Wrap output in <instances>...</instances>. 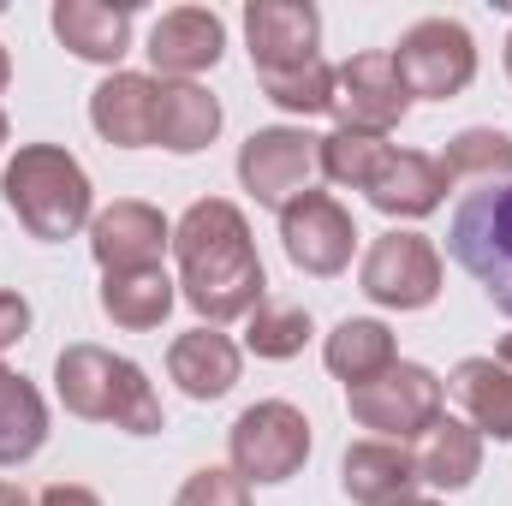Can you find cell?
I'll return each instance as SVG.
<instances>
[{
    "mask_svg": "<svg viewBox=\"0 0 512 506\" xmlns=\"http://www.w3.org/2000/svg\"><path fill=\"white\" fill-rule=\"evenodd\" d=\"M173 256H179V292L185 304L209 322H233L251 316L262 304V256L251 245V221L239 203L227 197H203L185 209V221L173 227Z\"/></svg>",
    "mask_w": 512,
    "mask_h": 506,
    "instance_id": "1",
    "label": "cell"
},
{
    "mask_svg": "<svg viewBox=\"0 0 512 506\" xmlns=\"http://www.w3.org/2000/svg\"><path fill=\"white\" fill-rule=\"evenodd\" d=\"M54 393L84 423H114L126 435H155L161 429V399H155L149 376L131 358H114L90 340H78L54 358Z\"/></svg>",
    "mask_w": 512,
    "mask_h": 506,
    "instance_id": "2",
    "label": "cell"
},
{
    "mask_svg": "<svg viewBox=\"0 0 512 506\" xmlns=\"http://www.w3.org/2000/svg\"><path fill=\"white\" fill-rule=\"evenodd\" d=\"M0 197L6 209L24 221L30 239L42 245H60L72 239L78 227H90V173L78 167V155H66L60 143H24L12 161H6V179H0Z\"/></svg>",
    "mask_w": 512,
    "mask_h": 506,
    "instance_id": "3",
    "label": "cell"
},
{
    "mask_svg": "<svg viewBox=\"0 0 512 506\" xmlns=\"http://www.w3.org/2000/svg\"><path fill=\"white\" fill-rule=\"evenodd\" d=\"M447 251L453 262L489 292L495 310L512 316V179L507 185H483L453 209L447 227Z\"/></svg>",
    "mask_w": 512,
    "mask_h": 506,
    "instance_id": "4",
    "label": "cell"
},
{
    "mask_svg": "<svg viewBox=\"0 0 512 506\" xmlns=\"http://www.w3.org/2000/svg\"><path fill=\"white\" fill-rule=\"evenodd\" d=\"M447 381L423 364H387L376 381L346 387V411L358 417V429H376L382 441H417L435 417H441Z\"/></svg>",
    "mask_w": 512,
    "mask_h": 506,
    "instance_id": "5",
    "label": "cell"
},
{
    "mask_svg": "<svg viewBox=\"0 0 512 506\" xmlns=\"http://www.w3.org/2000/svg\"><path fill=\"white\" fill-rule=\"evenodd\" d=\"M227 447H233V471L245 483H286L310 459V417L286 399H256L239 411Z\"/></svg>",
    "mask_w": 512,
    "mask_h": 506,
    "instance_id": "6",
    "label": "cell"
},
{
    "mask_svg": "<svg viewBox=\"0 0 512 506\" xmlns=\"http://www.w3.org/2000/svg\"><path fill=\"white\" fill-rule=\"evenodd\" d=\"M393 66L405 78L411 96L423 102H453L459 90H471L477 78V42L459 18H417L399 48H393Z\"/></svg>",
    "mask_w": 512,
    "mask_h": 506,
    "instance_id": "7",
    "label": "cell"
},
{
    "mask_svg": "<svg viewBox=\"0 0 512 506\" xmlns=\"http://www.w3.org/2000/svg\"><path fill=\"white\" fill-rule=\"evenodd\" d=\"M316 173H322V137L298 126H262L239 149V185L262 209H286L292 197H304Z\"/></svg>",
    "mask_w": 512,
    "mask_h": 506,
    "instance_id": "8",
    "label": "cell"
},
{
    "mask_svg": "<svg viewBox=\"0 0 512 506\" xmlns=\"http://www.w3.org/2000/svg\"><path fill=\"white\" fill-rule=\"evenodd\" d=\"M358 286L364 298H376L382 310H423L435 304L441 292V256L423 233H382L370 251H364V268H358Z\"/></svg>",
    "mask_w": 512,
    "mask_h": 506,
    "instance_id": "9",
    "label": "cell"
},
{
    "mask_svg": "<svg viewBox=\"0 0 512 506\" xmlns=\"http://www.w3.org/2000/svg\"><path fill=\"white\" fill-rule=\"evenodd\" d=\"M411 108V90L393 66V54H352L346 66H334V120L340 131H370V137H387V131L405 120Z\"/></svg>",
    "mask_w": 512,
    "mask_h": 506,
    "instance_id": "10",
    "label": "cell"
},
{
    "mask_svg": "<svg viewBox=\"0 0 512 506\" xmlns=\"http://www.w3.org/2000/svg\"><path fill=\"white\" fill-rule=\"evenodd\" d=\"M280 245L292 256V268L328 280V274H340V268L352 262L358 227H352V215H346L328 191H304V197H292V203L280 209Z\"/></svg>",
    "mask_w": 512,
    "mask_h": 506,
    "instance_id": "11",
    "label": "cell"
},
{
    "mask_svg": "<svg viewBox=\"0 0 512 506\" xmlns=\"http://www.w3.org/2000/svg\"><path fill=\"white\" fill-rule=\"evenodd\" d=\"M245 36H251V66L256 78H274V72H298L316 54L322 42V12L310 0H251L245 6Z\"/></svg>",
    "mask_w": 512,
    "mask_h": 506,
    "instance_id": "12",
    "label": "cell"
},
{
    "mask_svg": "<svg viewBox=\"0 0 512 506\" xmlns=\"http://www.w3.org/2000/svg\"><path fill=\"white\" fill-rule=\"evenodd\" d=\"M173 245V227L155 203L120 197L90 221V251L102 274H131V268H161V251Z\"/></svg>",
    "mask_w": 512,
    "mask_h": 506,
    "instance_id": "13",
    "label": "cell"
},
{
    "mask_svg": "<svg viewBox=\"0 0 512 506\" xmlns=\"http://www.w3.org/2000/svg\"><path fill=\"white\" fill-rule=\"evenodd\" d=\"M221 48H227V24L209 6H173L149 30V66L167 84H191L197 72H209L221 60Z\"/></svg>",
    "mask_w": 512,
    "mask_h": 506,
    "instance_id": "14",
    "label": "cell"
},
{
    "mask_svg": "<svg viewBox=\"0 0 512 506\" xmlns=\"http://www.w3.org/2000/svg\"><path fill=\"white\" fill-rule=\"evenodd\" d=\"M340 489L352 495V506H399L417 489V465L411 447L399 441H358L340 459Z\"/></svg>",
    "mask_w": 512,
    "mask_h": 506,
    "instance_id": "15",
    "label": "cell"
},
{
    "mask_svg": "<svg viewBox=\"0 0 512 506\" xmlns=\"http://www.w3.org/2000/svg\"><path fill=\"white\" fill-rule=\"evenodd\" d=\"M441 197H447V173H441V161L423 155V149H393L382 161V173L370 179V203H376L382 215H399V221L435 215Z\"/></svg>",
    "mask_w": 512,
    "mask_h": 506,
    "instance_id": "16",
    "label": "cell"
},
{
    "mask_svg": "<svg viewBox=\"0 0 512 506\" xmlns=\"http://www.w3.org/2000/svg\"><path fill=\"white\" fill-rule=\"evenodd\" d=\"M155 96H161L155 78L114 72L90 96V126L102 131L108 143H120V149H143V143H155Z\"/></svg>",
    "mask_w": 512,
    "mask_h": 506,
    "instance_id": "17",
    "label": "cell"
},
{
    "mask_svg": "<svg viewBox=\"0 0 512 506\" xmlns=\"http://www.w3.org/2000/svg\"><path fill=\"white\" fill-rule=\"evenodd\" d=\"M411 465H417V483H429V489H447V495L471 489L477 471H483V435L471 423H459V417H435L417 435Z\"/></svg>",
    "mask_w": 512,
    "mask_h": 506,
    "instance_id": "18",
    "label": "cell"
},
{
    "mask_svg": "<svg viewBox=\"0 0 512 506\" xmlns=\"http://www.w3.org/2000/svg\"><path fill=\"white\" fill-rule=\"evenodd\" d=\"M54 36L96 66H120L131 48V6H102V0H54Z\"/></svg>",
    "mask_w": 512,
    "mask_h": 506,
    "instance_id": "19",
    "label": "cell"
},
{
    "mask_svg": "<svg viewBox=\"0 0 512 506\" xmlns=\"http://www.w3.org/2000/svg\"><path fill=\"white\" fill-rule=\"evenodd\" d=\"M167 376L191 399H221V393L239 387V346L215 328H191L167 346Z\"/></svg>",
    "mask_w": 512,
    "mask_h": 506,
    "instance_id": "20",
    "label": "cell"
},
{
    "mask_svg": "<svg viewBox=\"0 0 512 506\" xmlns=\"http://www.w3.org/2000/svg\"><path fill=\"white\" fill-rule=\"evenodd\" d=\"M221 131V102L203 84H161L155 96V143L173 155H197L209 149Z\"/></svg>",
    "mask_w": 512,
    "mask_h": 506,
    "instance_id": "21",
    "label": "cell"
},
{
    "mask_svg": "<svg viewBox=\"0 0 512 506\" xmlns=\"http://www.w3.org/2000/svg\"><path fill=\"white\" fill-rule=\"evenodd\" d=\"M447 387H453V399L465 405V417H471L477 435L512 441V370L507 364H495V358H465Z\"/></svg>",
    "mask_w": 512,
    "mask_h": 506,
    "instance_id": "22",
    "label": "cell"
},
{
    "mask_svg": "<svg viewBox=\"0 0 512 506\" xmlns=\"http://www.w3.org/2000/svg\"><path fill=\"white\" fill-rule=\"evenodd\" d=\"M173 280L161 268H131V274H102V316L126 334H149L173 310Z\"/></svg>",
    "mask_w": 512,
    "mask_h": 506,
    "instance_id": "23",
    "label": "cell"
},
{
    "mask_svg": "<svg viewBox=\"0 0 512 506\" xmlns=\"http://www.w3.org/2000/svg\"><path fill=\"white\" fill-rule=\"evenodd\" d=\"M322 358H328V370L346 381V387H358V381H376L387 364H399L387 322H370V316H346V322L328 334Z\"/></svg>",
    "mask_w": 512,
    "mask_h": 506,
    "instance_id": "24",
    "label": "cell"
},
{
    "mask_svg": "<svg viewBox=\"0 0 512 506\" xmlns=\"http://www.w3.org/2000/svg\"><path fill=\"white\" fill-rule=\"evenodd\" d=\"M48 441V405L18 370L0 364V465H24Z\"/></svg>",
    "mask_w": 512,
    "mask_h": 506,
    "instance_id": "25",
    "label": "cell"
},
{
    "mask_svg": "<svg viewBox=\"0 0 512 506\" xmlns=\"http://www.w3.org/2000/svg\"><path fill=\"white\" fill-rule=\"evenodd\" d=\"M447 185L453 179H477V185H507L512 179V137L495 126H471L459 137H447V149L435 155Z\"/></svg>",
    "mask_w": 512,
    "mask_h": 506,
    "instance_id": "26",
    "label": "cell"
},
{
    "mask_svg": "<svg viewBox=\"0 0 512 506\" xmlns=\"http://www.w3.org/2000/svg\"><path fill=\"white\" fill-rule=\"evenodd\" d=\"M304 340H310V310H304V304H274V298H262V304L251 310L245 346H251L256 358L286 364V358L304 352Z\"/></svg>",
    "mask_w": 512,
    "mask_h": 506,
    "instance_id": "27",
    "label": "cell"
},
{
    "mask_svg": "<svg viewBox=\"0 0 512 506\" xmlns=\"http://www.w3.org/2000/svg\"><path fill=\"white\" fill-rule=\"evenodd\" d=\"M387 155H393V143L370 137V131H334V137H322V173L334 185H352V191H370V179L382 173Z\"/></svg>",
    "mask_w": 512,
    "mask_h": 506,
    "instance_id": "28",
    "label": "cell"
},
{
    "mask_svg": "<svg viewBox=\"0 0 512 506\" xmlns=\"http://www.w3.org/2000/svg\"><path fill=\"white\" fill-rule=\"evenodd\" d=\"M262 96L274 102V108H286V114H328L334 108V66L328 60H310V66H298V72H274V78H262Z\"/></svg>",
    "mask_w": 512,
    "mask_h": 506,
    "instance_id": "29",
    "label": "cell"
},
{
    "mask_svg": "<svg viewBox=\"0 0 512 506\" xmlns=\"http://www.w3.org/2000/svg\"><path fill=\"white\" fill-rule=\"evenodd\" d=\"M173 506H251V483L233 465H203V471L185 477Z\"/></svg>",
    "mask_w": 512,
    "mask_h": 506,
    "instance_id": "30",
    "label": "cell"
},
{
    "mask_svg": "<svg viewBox=\"0 0 512 506\" xmlns=\"http://www.w3.org/2000/svg\"><path fill=\"white\" fill-rule=\"evenodd\" d=\"M24 334H30V304H24L18 292H0V352L18 346Z\"/></svg>",
    "mask_w": 512,
    "mask_h": 506,
    "instance_id": "31",
    "label": "cell"
},
{
    "mask_svg": "<svg viewBox=\"0 0 512 506\" xmlns=\"http://www.w3.org/2000/svg\"><path fill=\"white\" fill-rule=\"evenodd\" d=\"M36 506H102L84 483H48L42 495H36Z\"/></svg>",
    "mask_w": 512,
    "mask_h": 506,
    "instance_id": "32",
    "label": "cell"
},
{
    "mask_svg": "<svg viewBox=\"0 0 512 506\" xmlns=\"http://www.w3.org/2000/svg\"><path fill=\"white\" fill-rule=\"evenodd\" d=\"M0 506H36V501H30L18 483H0Z\"/></svg>",
    "mask_w": 512,
    "mask_h": 506,
    "instance_id": "33",
    "label": "cell"
},
{
    "mask_svg": "<svg viewBox=\"0 0 512 506\" xmlns=\"http://www.w3.org/2000/svg\"><path fill=\"white\" fill-rule=\"evenodd\" d=\"M12 84V60H6V48H0V90Z\"/></svg>",
    "mask_w": 512,
    "mask_h": 506,
    "instance_id": "34",
    "label": "cell"
},
{
    "mask_svg": "<svg viewBox=\"0 0 512 506\" xmlns=\"http://www.w3.org/2000/svg\"><path fill=\"white\" fill-rule=\"evenodd\" d=\"M501 364H507V370H512V334H507V340H501Z\"/></svg>",
    "mask_w": 512,
    "mask_h": 506,
    "instance_id": "35",
    "label": "cell"
},
{
    "mask_svg": "<svg viewBox=\"0 0 512 506\" xmlns=\"http://www.w3.org/2000/svg\"><path fill=\"white\" fill-rule=\"evenodd\" d=\"M399 506H441V501H417V495H411V501H399Z\"/></svg>",
    "mask_w": 512,
    "mask_h": 506,
    "instance_id": "36",
    "label": "cell"
},
{
    "mask_svg": "<svg viewBox=\"0 0 512 506\" xmlns=\"http://www.w3.org/2000/svg\"><path fill=\"white\" fill-rule=\"evenodd\" d=\"M0 149H6V114H0Z\"/></svg>",
    "mask_w": 512,
    "mask_h": 506,
    "instance_id": "37",
    "label": "cell"
},
{
    "mask_svg": "<svg viewBox=\"0 0 512 506\" xmlns=\"http://www.w3.org/2000/svg\"><path fill=\"white\" fill-rule=\"evenodd\" d=\"M507 78H512V36H507Z\"/></svg>",
    "mask_w": 512,
    "mask_h": 506,
    "instance_id": "38",
    "label": "cell"
}]
</instances>
